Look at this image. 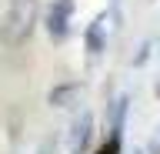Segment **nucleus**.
Instances as JSON below:
<instances>
[{
	"label": "nucleus",
	"mask_w": 160,
	"mask_h": 154,
	"mask_svg": "<svg viewBox=\"0 0 160 154\" xmlns=\"http://www.w3.org/2000/svg\"><path fill=\"white\" fill-rule=\"evenodd\" d=\"M37 154H53V141H43V144L37 147Z\"/></svg>",
	"instance_id": "obj_10"
},
{
	"label": "nucleus",
	"mask_w": 160,
	"mask_h": 154,
	"mask_svg": "<svg viewBox=\"0 0 160 154\" xmlns=\"http://www.w3.org/2000/svg\"><path fill=\"white\" fill-rule=\"evenodd\" d=\"M73 10H77V0H53L43 13V27H47L50 40L63 44L70 37V20H73Z\"/></svg>",
	"instance_id": "obj_2"
},
{
	"label": "nucleus",
	"mask_w": 160,
	"mask_h": 154,
	"mask_svg": "<svg viewBox=\"0 0 160 154\" xmlns=\"http://www.w3.org/2000/svg\"><path fill=\"white\" fill-rule=\"evenodd\" d=\"M97 154H120V137H110L107 144H100Z\"/></svg>",
	"instance_id": "obj_7"
},
{
	"label": "nucleus",
	"mask_w": 160,
	"mask_h": 154,
	"mask_svg": "<svg viewBox=\"0 0 160 154\" xmlns=\"http://www.w3.org/2000/svg\"><path fill=\"white\" fill-rule=\"evenodd\" d=\"M127 111H130V97L120 94L110 104V137H123V124H127Z\"/></svg>",
	"instance_id": "obj_6"
},
{
	"label": "nucleus",
	"mask_w": 160,
	"mask_h": 154,
	"mask_svg": "<svg viewBox=\"0 0 160 154\" xmlns=\"http://www.w3.org/2000/svg\"><path fill=\"white\" fill-rule=\"evenodd\" d=\"M157 97H160V81H157Z\"/></svg>",
	"instance_id": "obj_12"
},
{
	"label": "nucleus",
	"mask_w": 160,
	"mask_h": 154,
	"mask_svg": "<svg viewBox=\"0 0 160 154\" xmlns=\"http://www.w3.org/2000/svg\"><path fill=\"white\" fill-rule=\"evenodd\" d=\"M147 54H150V40H143V44H140V54L133 57V64H137V67H140V64H147Z\"/></svg>",
	"instance_id": "obj_8"
},
{
	"label": "nucleus",
	"mask_w": 160,
	"mask_h": 154,
	"mask_svg": "<svg viewBox=\"0 0 160 154\" xmlns=\"http://www.w3.org/2000/svg\"><path fill=\"white\" fill-rule=\"evenodd\" d=\"M147 154H160V127L153 131V137H150V144H147Z\"/></svg>",
	"instance_id": "obj_9"
},
{
	"label": "nucleus",
	"mask_w": 160,
	"mask_h": 154,
	"mask_svg": "<svg viewBox=\"0 0 160 154\" xmlns=\"http://www.w3.org/2000/svg\"><path fill=\"white\" fill-rule=\"evenodd\" d=\"M40 20V0H10L7 13L0 20V44L3 47H20L30 40V34Z\"/></svg>",
	"instance_id": "obj_1"
},
{
	"label": "nucleus",
	"mask_w": 160,
	"mask_h": 154,
	"mask_svg": "<svg viewBox=\"0 0 160 154\" xmlns=\"http://www.w3.org/2000/svg\"><path fill=\"white\" fill-rule=\"evenodd\" d=\"M83 50L87 57H100L107 50V17H93L83 30Z\"/></svg>",
	"instance_id": "obj_4"
},
{
	"label": "nucleus",
	"mask_w": 160,
	"mask_h": 154,
	"mask_svg": "<svg viewBox=\"0 0 160 154\" xmlns=\"http://www.w3.org/2000/svg\"><path fill=\"white\" fill-rule=\"evenodd\" d=\"M80 91H83V84H77V81H70V84H57L53 91H50V107H70V104H77V97H80Z\"/></svg>",
	"instance_id": "obj_5"
},
{
	"label": "nucleus",
	"mask_w": 160,
	"mask_h": 154,
	"mask_svg": "<svg viewBox=\"0 0 160 154\" xmlns=\"http://www.w3.org/2000/svg\"><path fill=\"white\" fill-rule=\"evenodd\" d=\"M90 141H93V117L90 114H80L77 121H73V127H70V134H67L70 154H87Z\"/></svg>",
	"instance_id": "obj_3"
},
{
	"label": "nucleus",
	"mask_w": 160,
	"mask_h": 154,
	"mask_svg": "<svg viewBox=\"0 0 160 154\" xmlns=\"http://www.w3.org/2000/svg\"><path fill=\"white\" fill-rule=\"evenodd\" d=\"M127 154H147V151H140V147H133V151H127Z\"/></svg>",
	"instance_id": "obj_11"
}]
</instances>
